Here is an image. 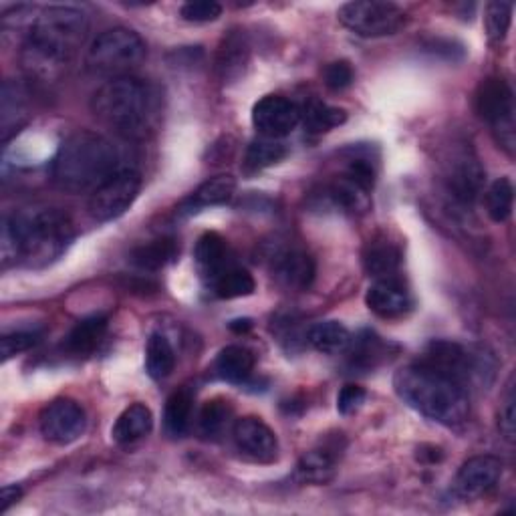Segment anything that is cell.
Returning <instances> with one entry per match:
<instances>
[{"label": "cell", "instance_id": "33", "mask_svg": "<svg viewBox=\"0 0 516 516\" xmlns=\"http://www.w3.org/2000/svg\"><path fill=\"white\" fill-rule=\"evenodd\" d=\"M287 156V146L281 140L261 138L254 140L244 156V168L248 172H261L269 166H275Z\"/></svg>", "mask_w": 516, "mask_h": 516}, {"label": "cell", "instance_id": "8", "mask_svg": "<svg viewBox=\"0 0 516 516\" xmlns=\"http://www.w3.org/2000/svg\"><path fill=\"white\" fill-rule=\"evenodd\" d=\"M337 17L345 29L365 39L396 35L406 25V13L398 5L379 3V0L347 3L339 9Z\"/></svg>", "mask_w": 516, "mask_h": 516}, {"label": "cell", "instance_id": "32", "mask_svg": "<svg viewBox=\"0 0 516 516\" xmlns=\"http://www.w3.org/2000/svg\"><path fill=\"white\" fill-rule=\"evenodd\" d=\"M192 410H194V396L190 390H178L168 398L164 424L166 432L174 438H180L188 432L192 424Z\"/></svg>", "mask_w": 516, "mask_h": 516}, {"label": "cell", "instance_id": "7", "mask_svg": "<svg viewBox=\"0 0 516 516\" xmlns=\"http://www.w3.org/2000/svg\"><path fill=\"white\" fill-rule=\"evenodd\" d=\"M476 111L490 123L498 146L512 156L516 144L514 123V95L510 85L500 77L484 79L476 91Z\"/></svg>", "mask_w": 516, "mask_h": 516}, {"label": "cell", "instance_id": "9", "mask_svg": "<svg viewBox=\"0 0 516 516\" xmlns=\"http://www.w3.org/2000/svg\"><path fill=\"white\" fill-rule=\"evenodd\" d=\"M142 190V174L121 168L103 182L89 198V214L97 222H111L134 206Z\"/></svg>", "mask_w": 516, "mask_h": 516}, {"label": "cell", "instance_id": "23", "mask_svg": "<svg viewBox=\"0 0 516 516\" xmlns=\"http://www.w3.org/2000/svg\"><path fill=\"white\" fill-rule=\"evenodd\" d=\"M194 256H196V265H198V269H200V273L206 281H210L222 269L232 265L230 254H228V244L216 232H206V234L200 236V240L196 244V250H194Z\"/></svg>", "mask_w": 516, "mask_h": 516}, {"label": "cell", "instance_id": "2", "mask_svg": "<svg viewBox=\"0 0 516 516\" xmlns=\"http://www.w3.org/2000/svg\"><path fill=\"white\" fill-rule=\"evenodd\" d=\"M73 240V224L57 208L19 212L3 222L0 254L3 267L25 263L45 267L65 254Z\"/></svg>", "mask_w": 516, "mask_h": 516}, {"label": "cell", "instance_id": "16", "mask_svg": "<svg viewBox=\"0 0 516 516\" xmlns=\"http://www.w3.org/2000/svg\"><path fill=\"white\" fill-rule=\"evenodd\" d=\"M502 476V462L494 456H474L458 470L454 490L464 500L486 496Z\"/></svg>", "mask_w": 516, "mask_h": 516}, {"label": "cell", "instance_id": "18", "mask_svg": "<svg viewBox=\"0 0 516 516\" xmlns=\"http://www.w3.org/2000/svg\"><path fill=\"white\" fill-rule=\"evenodd\" d=\"M236 192V180L232 176H216L200 184L180 206L178 214L192 216L196 212H202L204 208L222 206L230 202V198Z\"/></svg>", "mask_w": 516, "mask_h": 516}, {"label": "cell", "instance_id": "14", "mask_svg": "<svg viewBox=\"0 0 516 516\" xmlns=\"http://www.w3.org/2000/svg\"><path fill=\"white\" fill-rule=\"evenodd\" d=\"M273 277L287 289H309L315 279V261L301 248L279 246L269 254Z\"/></svg>", "mask_w": 516, "mask_h": 516}, {"label": "cell", "instance_id": "34", "mask_svg": "<svg viewBox=\"0 0 516 516\" xmlns=\"http://www.w3.org/2000/svg\"><path fill=\"white\" fill-rule=\"evenodd\" d=\"M484 206L486 214L494 222H506L512 214L514 206V186L508 178H498L490 184V188L484 192Z\"/></svg>", "mask_w": 516, "mask_h": 516}, {"label": "cell", "instance_id": "31", "mask_svg": "<svg viewBox=\"0 0 516 516\" xmlns=\"http://www.w3.org/2000/svg\"><path fill=\"white\" fill-rule=\"evenodd\" d=\"M301 121L305 123V129L309 134H327L331 129L343 125L347 121L345 109L331 107L323 101H311L305 111H301Z\"/></svg>", "mask_w": 516, "mask_h": 516}, {"label": "cell", "instance_id": "27", "mask_svg": "<svg viewBox=\"0 0 516 516\" xmlns=\"http://www.w3.org/2000/svg\"><path fill=\"white\" fill-rule=\"evenodd\" d=\"M180 248L176 238H156L148 244L134 248L132 263L142 271H160L172 261H176Z\"/></svg>", "mask_w": 516, "mask_h": 516}, {"label": "cell", "instance_id": "37", "mask_svg": "<svg viewBox=\"0 0 516 516\" xmlns=\"http://www.w3.org/2000/svg\"><path fill=\"white\" fill-rule=\"evenodd\" d=\"M180 15L188 23H212L222 15V5L214 0H190L180 9Z\"/></svg>", "mask_w": 516, "mask_h": 516}, {"label": "cell", "instance_id": "24", "mask_svg": "<svg viewBox=\"0 0 516 516\" xmlns=\"http://www.w3.org/2000/svg\"><path fill=\"white\" fill-rule=\"evenodd\" d=\"M254 353L246 347L240 345H228L224 347L216 361H214V371L218 377L230 383H244L252 371H254Z\"/></svg>", "mask_w": 516, "mask_h": 516}, {"label": "cell", "instance_id": "38", "mask_svg": "<svg viewBox=\"0 0 516 516\" xmlns=\"http://www.w3.org/2000/svg\"><path fill=\"white\" fill-rule=\"evenodd\" d=\"M39 341V335L33 331H15L3 337L0 341V351H3V359L9 361L11 357L29 351L31 347H35Z\"/></svg>", "mask_w": 516, "mask_h": 516}, {"label": "cell", "instance_id": "40", "mask_svg": "<svg viewBox=\"0 0 516 516\" xmlns=\"http://www.w3.org/2000/svg\"><path fill=\"white\" fill-rule=\"evenodd\" d=\"M365 398H367V394H365L363 387L353 385V383L345 385L343 390L339 392V398H337V410H339V414L349 416V414L357 412V410L361 408V404L365 402Z\"/></svg>", "mask_w": 516, "mask_h": 516}, {"label": "cell", "instance_id": "42", "mask_svg": "<svg viewBox=\"0 0 516 516\" xmlns=\"http://www.w3.org/2000/svg\"><path fill=\"white\" fill-rule=\"evenodd\" d=\"M23 496V488L21 486H5L3 488V496H0V512H7L13 504H17Z\"/></svg>", "mask_w": 516, "mask_h": 516}, {"label": "cell", "instance_id": "29", "mask_svg": "<svg viewBox=\"0 0 516 516\" xmlns=\"http://www.w3.org/2000/svg\"><path fill=\"white\" fill-rule=\"evenodd\" d=\"M309 343L323 355H339L351 347V333L339 321H323L309 329Z\"/></svg>", "mask_w": 516, "mask_h": 516}, {"label": "cell", "instance_id": "15", "mask_svg": "<svg viewBox=\"0 0 516 516\" xmlns=\"http://www.w3.org/2000/svg\"><path fill=\"white\" fill-rule=\"evenodd\" d=\"M365 303L369 311L381 319H400L414 307L412 293L396 275L375 279L365 295Z\"/></svg>", "mask_w": 516, "mask_h": 516}, {"label": "cell", "instance_id": "41", "mask_svg": "<svg viewBox=\"0 0 516 516\" xmlns=\"http://www.w3.org/2000/svg\"><path fill=\"white\" fill-rule=\"evenodd\" d=\"M514 418H516V414H514V394H512V390H508L506 400L500 408V416H498V430L508 442H514Z\"/></svg>", "mask_w": 516, "mask_h": 516}, {"label": "cell", "instance_id": "21", "mask_svg": "<svg viewBox=\"0 0 516 516\" xmlns=\"http://www.w3.org/2000/svg\"><path fill=\"white\" fill-rule=\"evenodd\" d=\"M250 55V45L242 31H230L218 49L216 71L222 81H232L242 75Z\"/></svg>", "mask_w": 516, "mask_h": 516}, {"label": "cell", "instance_id": "1", "mask_svg": "<svg viewBox=\"0 0 516 516\" xmlns=\"http://www.w3.org/2000/svg\"><path fill=\"white\" fill-rule=\"evenodd\" d=\"M89 19L75 7H49L39 11L21 49V63L29 77L57 79L83 47Z\"/></svg>", "mask_w": 516, "mask_h": 516}, {"label": "cell", "instance_id": "12", "mask_svg": "<svg viewBox=\"0 0 516 516\" xmlns=\"http://www.w3.org/2000/svg\"><path fill=\"white\" fill-rule=\"evenodd\" d=\"M444 180L458 200L472 202L482 194L484 170L470 148L456 146L444 162Z\"/></svg>", "mask_w": 516, "mask_h": 516}, {"label": "cell", "instance_id": "5", "mask_svg": "<svg viewBox=\"0 0 516 516\" xmlns=\"http://www.w3.org/2000/svg\"><path fill=\"white\" fill-rule=\"evenodd\" d=\"M398 396L424 418L454 428L466 422L470 404L464 387L430 365L402 367L394 377Z\"/></svg>", "mask_w": 516, "mask_h": 516}, {"label": "cell", "instance_id": "4", "mask_svg": "<svg viewBox=\"0 0 516 516\" xmlns=\"http://www.w3.org/2000/svg\"><path fill=\"white\" fill-rule=\"evenodd\" d=\"M119 170V152L105 136L77 132L59 146L51 178L69 194H93Z\"/></svg>", "mask_w": 516, "mask_h": 516}, {"label": "cell", "instance_id": "26", "mask_svg": "<svg viewBox=\"0 0 516 516\" xmlns=\"http://www.w3.org/2000/svg\"><path fill=\"white\" fill-rule=\"evenodd\" d=\"M337 454L333 448L323 446L307 452L297 466V476L307 484H327L335 476Z\"/></svg>", "mask_w": 516, "mask_h": 516}, {"label": "cell", "instance_id": "20", "mask_svg": "<svg viewBox=\"0 0 516 516\" xmlns=\"http://www.w3.org/2000/svg\"><path fill=\"white\" fill-rule=\"evenodd\" d=\"M402 265V250L387 238H373L363 250L365 273L373 279L394 277Z\"/></svg>", "mask_w": 516, "mask_h": 516}, {"label": "cell", "instance_id": "22", "mask_svg": "<svg viewBox=\"0 0 516 516\" xmlns=\"http://www.w3.org/2000/svg\"><path fill=\"white\" fill-rule=\"evenodd\" d=\"M152 428H154L152 410L144 404H134L121 412V416L117 418L111 430V436L117 444L127 446L146 438L152 432Z\"/></svg>", "mask_w": 516, "mask_h": 516}, {"label": "cell", "instance_id": "3", "mask_svg": "<svg viewBox=\"0 0 516 516\" xmlns=\"http://www.w3.org/2000/svg\"><path fill=\"white\" fill-rule=\"evenodd\" d=\"M91 111L121 138L144 140L160 119L158 89L134 75L109 79L91 97Z\"/></svg>", "mask_w": 516, "mask_h": 516}, {"label": "cell", "instance_id": "36", "mask_svg": "<svg viewBox=\"0 0 516 516\" xmlns=\"http://www.w3.org/2000/svg\"><path fill=\"white\" fill-rule=\"evenodd\" d=\"M512 21V5L510 3H490L486 7V33L492 43H502L510 29Z\"/></svg>", "mask_w": 516, "mask_h": 516}, {"label": "cell", "instance_id": "19", "mask_svg": "<svg viewBox=\"0 0 516 516\" xmlns=\"http://www.w3.org/2000/svg\"><path fill=\"white\" fill-rule=\"evenodd\" d=\"M21 85L5 81L3 85V105H0V136L3 144H9L29 121V107Z\"/></svg>", "mask_w": 516, "mask_h": 516}, {"label": "cell", "instance_id": "39", "mask_svg": "<svg viewBox=\"0 0 516 516\" xmlns=\"http://www.w3.org/2000/svg\"><path fill=\"white\" fill-rule=\"evenodd\" d=\"M323 79H325V85L329 89L343 91V89H347L353 83L355 73H353V67L347 61H335V63H329L325 67Z\"/></svg>", "mask_w": 516, "mask_h": 516}, {"label": "cell", "instance_id": "28", "mask_svg": "<svg viewBox=\"0 0 516 516\" xmlns=\"http://www.w3.org/2000/svg\"><path fill=\"white\" fill-rule=\"evenodd\" d=\"M212 293L218 297V299H240V297H248L254 293L256 289V283L252 279V275L242 269V267H236L234 263L228 265L226 269H222L216 277H212L208 281Z\"/></svg>", "mask_w": 516, "mask_h": 516}, {"label": "cell", "instance_id": "25", "mask_svg": "<svg viewBox=\"0 0 516 516\" xmlns=\"http://www.w3.org/2000/svg\"><path fill=\"white\" fill-rule=\"evenodd\" d=\"M107 333V317L95 315L79 321L71 333L65 337V349L73 355L93 353Z\"/></svg>", "mask_w": 516, "mask_h": 516}, {"label": "cell", "instance_id": "10", "mask_svg": "<svg viewBox=\"0 0 516 516\" xmlns=\"http://www.w3.org/2000/svg\"><path fill=\"white\" fill-rule=\"evenodd\" d=\"M39 428L47 442L57 446H67L83 436L87 428V416L77 402L69 398H61L51 402L41 412Z\"/></svg>", "mask_w": 516, "mask_h": 516}, {"label": "cell", "instance_id": "35", "mask_svg": "<svg viewBox=\"0 0 516 516\" xmlns=\"http://www.w3.org/2000/svg\"><path fill=\"white\" fill-rule=\"evenodd\" d=\"M232 420V406L228 400L214 398L206 402V406L200 412V432L208 438L220 436Z\"/></svg>", "mask_w": 516, "mask_h": 516}, {"label": "cell", "instance_id": "30", "mask_svg": "<svg viewBox=\"0 0 516 516\" xmlns=\"http://www.w3.org/2000/svg\"><path fill=\"white\" fill-rule=\"evenodd\" d=\"M176 367V353L170 339L162 333H152L146 345V371L152 379H166Z\"/></svg>", "mask_w": 516, "mask_h": 516}, {"label": "cell", "instance_id": "17", "mask_svg": "<svg viewBox=\"0 0 516 516\" xmlns=\"http://www.w3.org/2000/svg\"><path fill=\"white\" fill-rule=\"evenodd\" d=\"M420 363L434 367L436 371L448 375L450 379H454L462 387L470 379V375L474 373L470 353L462 345L452 343V341L430 343V347H428V351H426V355Z\"/></svg>", "mask_w": 516, "mask_h": 516}, {"label": "cell", "instance_id": "11", "mask_svg": "<svg viewBox=\"0 0 516 516\" xmlns=\"http://www.w3.org/2000/svg\"><path fill=\"white\" fill-rule=\"evenodd\" d=\"M301 123V109L287 97L267 95L252 107V125L263 138L283 140Z\"/></svg>", "mask_w": 516, "mask_h": 516}, {"label": "cell", "instance_id": "13", "mask_svg": "<svg viewBox=\"0 0 516 516\" xmlns=\"http://www.w3.org/2000/svg\"><path fill=\"white\" fill-rule=\"evenodd\" d=\"M232 438L238 450L254 462H275L279 456V440L261 418H240L232 426Z\"/></svg>", "mask_w": 516, "mask_h": 516}, {"label": "cell", "instance_id": "6", "mask_svg": "<svg viewBox=\"0 0 516 516\" xmlns=\"http://www.w3.org/2000/svg\"><path fill=\"white\" fill-rule=\"evenodd\" d=\"M148 47L144 39L125 27L103 31L87 49L85 65L91 73L117 79L132 73L146 59Z\"/></svg>", "mask_w": 516, "mask_h": 516}]
</instances>
